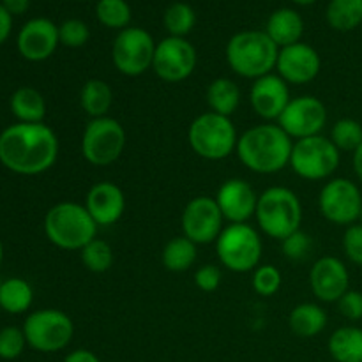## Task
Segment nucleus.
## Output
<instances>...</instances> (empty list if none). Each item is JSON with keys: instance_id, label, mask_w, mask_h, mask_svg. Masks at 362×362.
Instances as JSON below:
<instances>
[{"instance_id": "f257e3e1", "label": "nucleus", "mask_w": 362, "mask_h": 362, "mask_svg": "<svg viewBox=\"0 0 362 362\" xmlns=\"http://www.w3.org/2000/svg\"><path fill=\"white\" fill-rule=\"evenodd\" d=\"M59 138L45 122H18L0 133V163L18 175H39L55 165Z\"/></svg>"}, {"instance_id": "f03ea898", "label": "nucleus", "mask_w": 362, "mask_h": 362, "mask_svg": "<svg viewBox=\"0 0 362 362\" xmlns=\"http://www.w3.org/2000/svg\"><path fill=\"white\" fill-rule=\"evenodd\" d=\"M293 140L278 124H258L244 131L237 141V156L247 170L272 175L290 165Z\"/></svg>"}, {"instance_id": "7ed1b4c3", "label": "nucleus", "mask_w": 362, "mask_h": 362, "mask_svg": "<svg viewBox=\"0 0 362 362\" xmlns=\"http://www.w3.org/2000/svg\"><path fill=\"white\" fill-rule=\"evenodd\" d=\"M278 53L279 48L265 30H243L230 37L226 45V62L239 76L258 80L276 69Z\"/></svg>"}, {"instance_id": "20e7f679", "label": "nucleus", "mask_w": 362, "mask_h": 362, "mask_svg": "<svg viewBox=\"0 0 362 362\" xmlns=\"http://www.w3.org/2000/svg\"><path fill=\"white\" fill-rule=\"evenodd\" d=\"M45 233L53 246L66 251H81L98 235V225L85 205L60 202L45 218Z\"/></svg>"}, {"instance_id": "39448f33", "label": "nucleus", "mask_w": 362, "mask_h": 362, "mask_svg": "<svg viewBox=\"0 0 362 362\" xmlns=\"http://www.w3.org/2000/svg\"><path fill=\"white\" fill-rule=\"evenodd\" d=\"M255 218L265 235L283 240L300 230L303 204L288 187L272 186L258 197Z\"/></svg>"}, {"instance_id": "423d86ee", "label": "nucleus", "mask_w": 362, "mask_h": 362, "mask_svg": "<svg viewBox=\"0 0 362 362\" xmlns=\"http://www.w3.org/2000/svg\"><path fill=\"white\" fill-rule=\"evenodd\" d=\"M187 141L198 158L221 161L235 151L239 136L230 117L205 112L189 124Z\"/></svg>"}, {"instance_id": "0eeeda50", "label": "nucleus", "mask_w": 362, "mask_h": 362, "mask_svg": "<svg viewBox=\"0 0 362 362\" xmlns=\"http://www.w3.org/2000/svg\"><path fill=\"white\" fill-rule=\"evenodd\" d=\"M262 239L257 230L247 223H235L223 228L216 240V253L225 269L232 272H251L262 258Z\"/></svg>"}, {"instance_id": "6e6552de", "label": "nucleus", "mask_w": 362, "mask_h": 362, "mask_svg": "<svg viewBox=\"0 0 362 362\" xmlns=\"http://www.w3.org/2000/svg\"><path fill=\"white\" fill-rule=\"evenodd\" d=\"M341 163L339 148L322 134L293 141L290 166L293 172L306 180H324L334 175Z\"/></svg>"}, {"instance_id": "1a4fd4ad", "label": "nucleus", "mask_w": 362, "mask_h": 362, "mask_svg": "<svg viewBox=\"0 0 362 362\" xmlns=\"http://www.w3.org/2000/svg\"><path fill=\"white\" fill-rule=\"evenodd\" d=\"M23 334L30 349L53 354L69 345L74 336V324L64 311L46 308L28 315L23 324Z\"/></svg>"}, {"instance_id": "9d476101", "label": "nucleus", "mask_w": 362, "mask_h": 362, "mask_svg": "<svg viewBox=\"0 0 362 362\" xmlns=\"http://www.w3.org/2000/svg\"><path fill=\"white\" fill-rule=\"evenodd\" d=\"M126 129L113 117L92 119L81 134V154L94 166H110L126 148Z\"/></svg>"}, {"instance_id": "9b49d317", "label": "nucleus", "mask_w": 362, "mask_h": 362, "mask_svg": "<svg viewBox=\"0 0 362 362\" xmlns=\"http://www.w3.org/2000/svg\"><path fill=\"white\" fill-rule=\"evenodd\" d=\"M156 42L145 28L127 27L117 34L112 46L115 69L124 76H140L152 69Z\"/></svg>"}, {"instance_id": "f8f14e48", "label": "nucleus", "mask_w": 362, "mask_h": 362, "mask_svg": "<svg viewBox=\"0 0 362 362\" xmlns=\"http://www.w3.org/2000/svg\"><path fill=\"white\" fill-rule=\"evenodd\" d=\"M320 214L329 223L350 226L359 221L362 211V193L356 182L345 177L331 179L318 194Z\"/></svg>"}, {"instance_id": "ddd939ff", "label": "nucleus", "mask_w": 362, "mask_h": 362, "mask_svg": "<svg viewBox=\"0 0 362 362\" xmlns=\"http://www.w3.org/2000/svg\"><path fill=\"white\" fill-rule=\"evenodd\" d=\"M197 48L186 37L168 35L156 45L152 69L166 83L187 80L197 69Z\"/></svg>"}, {"instance_id": "4468645a", "label": "nucleus", "mask_w": 362, "mask_h": 362, "mask_svg": "<svg viewBox=\"0 0 362 362\" xmlns=\"http://www.w3.org/2000/svg\"><path fill=\"white\" fill-rule=\"evenodd\" d=\"M327 124V108L315 95H299L290 99L288 106L278 119V126L292 140L317 136Z\"/></svg>"}, {"instance_id": "2eb2a0df", "label": "nucleus", "mask_w": 362, "mask_h": 362, "mask_svg": "<svg viewBox=\"0 0 362 362\" xmlns=\"http://www.w3.org/2000/svg\"><path fill=\"white\" fill-rule=\"evenodd\" d=\"M223 218L218 204L211 197H197L187 202L182 211V233L197 246L216 243L223 232Z\"/></svg>"}, {"instance_id": "dca6fc26", "label": "nucleus", "mask_w": 362, "mask_h": 362, "mask_svg": "<svg viewBox=\"0 0 362 362\" xmlns=\"http://www.w3.org/2000/svg\"><path fill=\"white\" fill-rule=\"evenodd\" d=\"M322 69V59L313 46L306 42L285 46L279 49L276 71L279 76L292 85H306L318 76Z\"/></svg>"}, {"instance_id": "f3484780", "label": "nucleus", "mask_w": 362, "mask_h": 362, "mask_svg": "<svg viewBox=\"0 0 362 362\" xmlns=\"http://www.w3.org/2000/svg\"><path fill=\"white\" fill-rule=\"evenodd\" d=\"M310 286L322 303H338L350 290V272L336 257H322L310 271Z\"/></svg>"}, {"instance_id": "a211bd4d", "label": "nucleus", "mask_w": 362, "mask_h": 362, "mask_svg": "<svg viewBox=\"0 0 362 362\" xmlns=\"http://www.w3.org/2000/svg\"><path fill=\"white\" fill-rule=\"evenodd\" d=\"M60 45L59 27L48 18H34L21 27L16 46L23 59L30 62H42L55 53Z\"/></svg>"}, {"instance_id": "6ab92c4d", "label": "nucleus", "mask_w": 362, "mask_h": 362, "mask_svg": "<svg viewBox=\"0 0 362 362\" xmlns=\"http://www.w3.org/2000/svg\"><path fill=\"white\" fill-rule=\"evenodd\" d=\"M214 200L225 221L235 225V223H247L253 218L257 212L258 194L246 180L228 179L219 186Z\"/></svg>"}, {"instance_id": "aec40b11", "label": "nucleus", "mask_w": 362, "mask_h": 362, "mask_svg": "<svg viewBox=\"0 0 362 362\" xmlns=\"http://www.w3.org/2000/svg\"><path fill=\"white\" fill-rule=\"evenodd\" d=\"M288 83L279 74H265V76L253 80L250 90V103L253 112L265 120H276L281 117L290 103Z\"/></svg>"}, {"instance_id": "412c9836", "label": "nucleus", "mask_w": 362, "mask_h": 362, "mask_svg": "<svg viewBox=\"0 0 362 362\" xmlns=\"http://www.w3.org/2000/svg\"><path fill=\"white\" fill-rule=\"evenodd\" d=\"M85 207L98 226H112L124 216L126 197L117 184L110 180L94 184L85 198Z\"/></svg>"}, {"instance_id": "4be33fe9", "label": "nucleus", "mask_w": 362, "mask_h": 362, "mask_svg": "<svg viewBox=\"0 0 362 362\" xmlns=\"http://www.w3.org/2000/svg\"><path fill=\"white\" fill-rule=\"evenodd\" d=\"M265 34L272 39V42L279 49L300 42V37L304 34L303 16L292 7L276 9L265 23Z\"/></svg>"}, {"instance_id": "5701e85b", "label": "nucleus", "mask_w": 362, "mask_h": 362, "mask_svg": "<svg viewBox=\"0 0 362 362\" xmlns=\"http://www.w3.org/2000/svg\"><path fill=\"white\" fill-rule=\"evenodd\" d=\"M288 325L299 338H315L327 325V313L318 304L303 303L290 311Z\"/></svg>"}, {"instance_id": "b1692460", "label": "nucleus", "mask_w": 362, "mask_h": 362, "mask_svg": "<svg viewBox=\"0 0 362 362\" xmlns=\"http://www.w3.org/2000/svg\"><path fill=\"white\" fill-rule=\"evenodd\" d=\"M327 346L336 362H362V329L356 325L336 329Z\"/></svg>"}, {"instance_id": "393cba45", "label": "nucleus", "mask_w": 362, "mask_h": 362, "mask_svg": "<svg viewBox=\"0 0 362 362\" xmlns=\"http://www.w3.org/2000/svg\"><path fill=\"white\" fill-rule=\"evenodd\" d=\"M207 105L211 112L232 117L240 105V88L230 78H216L207 87Z\"/></svg>"}, {"instance_id": "a878e982", "label": "nucleus", "mask_w": 362, "mask_h": 362, "mask_svg": "<svg viewBox=\"0 0 362 362\" xmlns=\"http://www.w3.org/2000/svg\"><path fill=\"white\" fill-rule=\"evenodd\" d=\"M80 105L87 115L92 119L108 115L110 108L113 105V90L105 80L99 78H90L85 81L80 92Z\"/></svg>"}, {"instance_id": "bb28decb", "label": "nucleus", "mask_w": 362, "mask_h": 362, "mask_svg": "<svg viewBox=\"0 0 362 362\" xmlns=\"http://www.w3.org/2000/svg\"><path fill=\"white\" fill-rule=\"evenodd\" d=\"M11 112L20 122L37 124L46 115L45 98L32 87H21L11 98Z\"/></svg>"}, {"instance_id": "cd10ccee", "label": "nucleus", "mask_w": 362, "mask_h": 362, "mask_svg": "<svg viewBox=\"0 0 362 362\" xmlns=\"http://www.w3.org/2000/svg\"><path fill=\"white\" fill-rule=\"evenodd\" d=\"M329 27L338 32H352L362 27V0H331L325 9Z\"/></svg>"}, {"instance_id": "c85d7f7f", "label": "nucleus", "mask_w": 362, "mask_h": 362, "mask_svg": "<svg viewBox=\"0 0 362 362\" xmlns=\"http://www.w3.org/2000/svg\"><path fill=\"white\" fill-rule=\"evenodd\" d=\"M161 262L166 271L170 272H186L197 262V244L187 237H173L163 247Z\"/></svg>"}, {"instance_id": "c756f323", "label": "nucleus", "mask_w": 362, "mask_h": 362, "mask_svg": "<svg viewBox=\"0 0 362 362\" xmlns=\"http://www.w3.org/2000/svg\"><path fill=\"white\" fill-rule=\"evenodd\" d=\"M34 290L25 279L9 278L0 283V308L11 315L25 313L32 306Z\"/></svg>"}, {"instance_id": "7c9ffc66", "label": "nucleus", "mask_w": 362, "mask_h": 362, "mask_svg": "<svg viewBox=\"0 0 362 362\" xmlns=\"http://www.w3.org/2000/svg\"><path fill=\"white\" fill-rule=\"evenodd\" d=\"M163 25L172 37H186L197 25V13L186 2H173L163 14Z\"/></svg>"}, {"instance_id": "2f4dec72", "label": "nucleus", "mask_w": 362, "mask_h": 362, "mask_svg": "<svg viewBox=\"0 0 362 362\" xmlns=\"http://www.w3.org/2000/svg\"><path fill=\"white\" fill-rule=\"evenodd\" d=\"M131 7L126 0H98L95 18L99 23L112 30H124L131 23Z\"/></svg>"}, {"instance_id": "473e14b6", "label": "nucleus", "mask_w": 362, "mask_h": 362, "mask_svg": "<svg viewBox=\"0 0 362 362\" xmlns=\"http://www.w3.org/2000/svg\"><path fill=\"white\" fill-rule=\"evenodd\" d=\"M81 262H83L85 267L88 269L94 274H103V272L110 271L113 264V250L106 240L98 239L87 244L83 250L80 251Z\"/></svg>"}, {"instance_id": "72a5a7b5", "label": "nucleus", "mask_w": 362, "mask_h": 362, "mask_svg": "<svg viewBox=\"0 0 362 362\" xmlns=\"http://www.w3.org/2000/svg\"><path fill=\"white\" fill-rule=\"evenodd\" d=\"M331 141L339 152H354L362 144V124L356 119H341L332 126Z\"/></svg>"}, {"instance_id": "f704fd0d", "label": "nucleus", "mask_w": 362, "mask_h": 362, "mask_svg": "<svg viewBox=\"0 0 362 362\" xmlns=\"http://www.w3.org/2000/svg\"><path fill=\"white\" fill-rule=\"evenodd\" d=\"M283 276L276 265L265 264L258 265L253 271V278H251V285L253 290L260 297H272L278 293V290L281 288Z\"/></svg>"}, {"instance_id": "c9c22d12", "label": "nucleus", "mask_w": 362, "mask_h": 362, "mask_svg": "<svg viewBox=\"0 0 362 362\" xmlns=\"http://www.w3.org/2000/svg\"><path fill=\"white\" fill-rule=\"evenodd\" d=\"M59 39L60 45L67 46V48H81L90 39V28L85 21L71 18L59 25Z\"/></svg>"}, {"instance_id": "e433bc0d", "label": "nucleus", "mask_w": 362, "mask_h": 362, "mask_svg": "<svg viewBox=\"0 0 362 362\" xmlns=\"http://www.w3.org/2000/svg\"><path fill=\"white\" fill-rule=\"evenodd\" d=\"M27 339H25L23 329L6 327L0 331V359L13 361L23 354Z\"/></svg>"}, {"instance_id": "4c0bfd02", "label": "nucleus", "mask_w": 362, "mask_h": 362, "mask_svg": "<svg viewBox=\"0 0 362 362\" xmlns=\"http://www.w3.org/2000/svg\"><path fill=\"white\" fill-rule=\"evenodd\" d=\"M281 250L288 260L292 262H300L310 255V251L313 250V240L303 230H297L292 235H288L286 239L281 240Z\"/></svg>"}, {"instance_id": "58836bf2", "label": "nucleus", "mask_w": 362, "mask_h": 362, "mask_svg": "<svg viewBox=\"0 0 362 362\" xmlns=\"http://www.w3.org/2000/svg\"><path fill=\"white\" fill-rule=\"evenodd\" d=\"M343 251H345L346 258H349L354 265H359V267H362V225L361 223H354V225L346 226L345 235H343Z\"/></svg>"}, {"instance_id": "ea45409f", "label": "nucleus", "mask_w": 362, "mask_h": 362, "mask_svg": "<svg viewBox=\"0 0 362 362\" xmlns=\"http://www.w3.org/2000/svg\"><path fill=\"white\" fill-rule=\"evenodd\" d=\"M221 269L218 265H202L197 272H194V285L202 290V292H216L221 285Z\"/></svg>"}, {"instance_id": "a19ab883", "label": "nucleus", "mask_w": 362, "mask_h": 362, "mask_svg": "<svg viewBox=\"0 0 362 362\" xmlns=\"http://www.w3.org/2000/svg\"><path fill=\"white\" fill-rule=\"evenodd\" d=\"M339 313L350 322L362 320V292L359 290H349L341 299L338 300Z\"/></svg>"}, {"instance_id": "79ce46f5", "label": "nucleus", "mask_w": 362, "mask_h": 362, "mask_svg": "<svg viewBox=\"0 0 362 362\" xmlns=\"http://www.w3.org/2000/svg\"><path fill=\"white\" fill-rule=\"evenodd\" d=\"M13 30V14L0 4V45L7 41Z\"/></svg>"}, {"instance_id": "37998d69", "label": "nucleus", "mask_w": 362, "mask_h": 362, "mask_svg": "<svg viewBox=\"0 0 362 362\" xmlns=\"http://www.w3.org/2000/svg\"><path fill=\"white\" fill-rule=\"evenodd\" d=\"M62 362H101V361H99V357L95 356L94 352H90V350L78 349L67 354Z\"/></svg>"}, {"instance_id": "c03bdc74", "label": "nucleus", "mask_w": 362, "mask_h": 362, "mask_svg": "<svg viewBox=\"0 0 362 362\" xmlns=\"http://www.w3.org/2000/svg\"><path fill=\"white\" fill-rule=\"evenodd\" d=\"M0 4L14 16V14L27 13L28 6H30V0H2Z\"/></svg>"}, {"instance_id": "a18cd8bd", "label": "nucleus", "mask_w": 362, "mask_h": 362, "mask_svg": "<svg viewBox=\"0 0 362 362\" xmlns=\"http://www.w3.org/2000/svg\"><path fill=\"white\" fill-rule=\"evenodd\" d=\"M352 165L356 177L359 179V182H362V144L352 152Z\"/></svg>"}, {"instance_id": "49530a36", "label": "nucleus", "mask_w": 362, "mask_h": 362, "mask_svg": "<svg viewBox=\"0 0 362 362\" xmlns=\"http://www.w3.org/2000/svg\"><path fill=\"white\" fill-rule=\"evenodd\" d=\"M293 4H296V6H303V7H308V6H313L315 2H317V0H292Z\"/></svg>"}, {"instance_id": "de8ad7c7", "label": "nucleus", "mask_w": 362, "mask_h": 362, "mask_svg": "<svg viewBox=\"0 0 362 362\" xmlns=\"http://www.w3.org/2000/svg\"><path fill=\"white\" fill-rule=\"evenodd\" d=\"M2 258H4V247H2V243H0V264H2Z\"/></svg>"}, {"instance_id": "09e8293b", "label": "nucleus", "mask_w": 362, "mask_h": 362, "mask_svg": "<svg viewBox=\"0 0 362 362\" xmlns=\"http://www.w3.org/2000/svg\"><path fill=\"white\" fill-rule=\"evenodd\" d=\"M357 223H361V225H362V211H361V216H359V221H357Z\"/></svg>"}, {"instance_id": "8fccbe9b", "label": "nucleus", "mask_w": 362, "mask_h": 362, "mask_svg": "<svg viewBox=\"0 0 362 362\" xmlns=\"http://www.w3.org/2000/svg\"><path fill=\"white\" fill-rule=\"evenodd\" d=\"M80 2H87V0H80Z\"/></svg>"}]
</instances>
